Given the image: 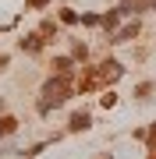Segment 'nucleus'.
<instances>
[{
    "label": "nucleus",
    "instance_id": "3",
    "mask_svg": "<svg viewBox=\"0 0 156 159\" xmlns=\"http://www.w3.org/2000/svg\"><path fill=\"white\" fill-rule=\"evenodd\" d=\"M135 35H139V25H124V29L114 35V43H128V39H135Z\"/></svg>",
    "mask_w": 156,
    "mask_h": 159
},
{
    "label": "nucleus",
    "instance_id": "4",
    "mask_svg": "<svg viewBox=\"0 0 156 159\" xmlns=\"http://www.w3.org/2000/svg\"><path fill=\"white\" fill-rule=\"evenodd\" d=\"M39 46H43V39H39V35H25V39H21V50H29V53H35Z\"/></svg>",
    "mask_w": 156,
    "mask_h": 159
},
{
    "label": "nucleus",
    "instance_id": "8",
    "mask_svg": "<svg viewBox=\"0 0 156 159\" xmlns=\"http://www.w3.org/2000/svg\"><path fill=\"white\" fill-rule=\"evenodd\" d=\"M29 7H46V0H29Z\"/></svg>",
    "mask_w": 156,
    "mask_h": 159
},
{
    "label": "nucleus",
    "instance_id": "9",
    "mask_svg": "<svg viewBox=\"0 0 156 159\" xmlns=\"http://www.w3.org/2000/svg\"><path fill=\"white\" fill-rule=\"evenodd\" d=\"M153 159H156V156H153Z\"/></svg>",
    "mask_w": 156,
    "mask_h": 159
},
{
    "label": "nucleus",
    "instance_id": "7",
    "mask_svg": "<svg viewBox=\"0 0 156 159\" xmlns=\"http://www.w3.org/2000/svg\"><path fill=\"white\" fill-rule=\"evenodd\" d=\"M117 18H121V11H110V14H103V25H106V29H114V25H117Z\"/></svg>",
    "mask_w": 156,
    "mask_h": 159
},
{
    "label": "nucleus",
    "instance_id": "5",
    "mask_svg": "<svg viewBox=\"0 0 156 159\" xmlns=\"http://www.w3.org/2000/svg\"><path fill=\"white\" fill-rule=\"evenodd\" d=\"M53 71L68 78V74H71V60H68V57H57V60H53Z\"/></svg>",
    "mask_w": 156,
    "mask_h": 159
},
{
    "label": "nucleus",
    "instance_id": "1",
    "mask_svg": "<svg viewBox=\"0 0 156 159\" xmlns=\"http://www.w3.org/2000/svg\"><path fill=\"white\" fill-rule=\"evenodd\" d=\"M64 99H68V78L57 74V78H50L46 85H43V102H39V110H43V113H50V106H60Z\"/></svg>",
    "mask_w": 156,
    "mask_h": 159
},
{
    "label": "nucleus",
    "instance_id": "6",
    "mask_svg": "<svg viewBox=\"0 0 156 159\" xmlns=\"http://www.w3.org/2000/svg\"><path fill=\"white\" fill-rule=\"evenodd\" d=\"M14 127H18V120H11V117H4V120H0V134H11Z\"/></svg>",
    "mask_w": 156,
    "mask_h": 159
},
{
    "label": "nucleus",
    "instance_id": "2",
    "mask_svg": "<svg viewBox=\"0 0 156 159\" xmlns=\"http://www.w3.org/2000/svg\"><path fill=\"white\" fill-rule=\"evenodd\" d=\"M68 127H71V131H89V127H92V117H89V113H75Z\"/></svg>",
    "mask_w": 156,
    "mask_h": 159
}]
</instances>
